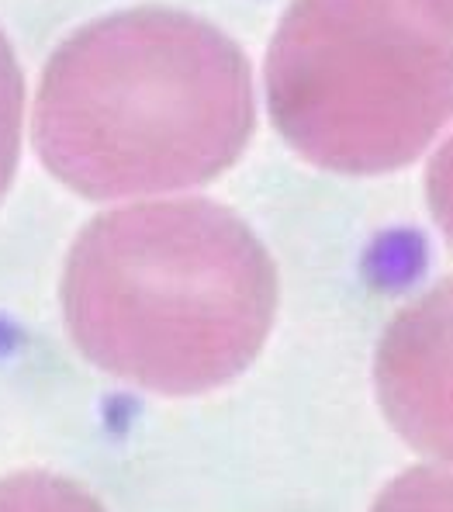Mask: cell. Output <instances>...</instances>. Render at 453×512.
<instances>
[{
    "label": "cell",
    "mask_w": 453,
    "mask_h": 512,
    "mask_svg": "<svg viewBox=\"0 0 453 512\" xmlns=\"http://www.w3.org/2000/svg\"><path fill=\"white\" fill-rule=\"evenodd\" d=\"M32 132L52 177L87 198L205 184L253 132L246 56L191 14H111L49 59Z\"/></svg>",
    "instance_id": "6da1fadb"
},
{
    "label": "cell",
    "mask_w": 453,
    "mask_h": 512,
    "mask_svg": "<svg viewBox=\"0 0 453 512\" xmlns=\"http://www.w3.org/2000/svg\"><path fill=\"white\" fill-rule=\"evenodd\" d=\"M277 274L239 215L211 201L118 208L87 225L63 312L90 364L160 395H198L253 364Z\"/></svg>",
    "instance_id": "7a4b0ae2"
},
{
    "label": "cell",
    "mask_w": 453,
    "mask_h": 512,
    "mask_svg": "<svg viewBox=\"0 0 453 512\" xmlns=\"http://www.w3.org/2000/svg\"><path fill=\"white\" fill-rule=\"evenodd\" d=\"M267 101L277 132L315 167L398 170L453 115V32L412 0H291Z\"/></svg>",
    "instance_id": "3957f363"
},
{
    "label": "cell",
    "mask_w": 453,
    "mask_h": 512,
    "mask_svg": "<svg viewBox=\"0 0 453 512\" xmlns=\"http://www.w3.org/2000/svg\"><path fill=\"white\" fill-rule=\"evenodd\" d=\"M374 378L398 436L453 464V277L398 312L377 346Z\"/></svg>",
    "instance_id": "277c9868"
},
{
    "label": "cell",
    "mask_w": 453,
    "mask_h": 512,
    "mask_svg": "<svg viewBox=\"0 0 453 512\" xmlns=\"http://www.w3.org/2000/svg\"><path fill=\"white\" fill-rule=\"evenodd\" d=\"M0 512H104L94 495L59 474L25 471L0 481Z\"/></svg>",
    "instance_id": "5b68a950"
},
{
    "label": "cell",
    "mask_w": 453,
    "mask_h": 512,
    "mask_svg": "<svg viewBox=\"0 0 453 512\" xmlns=\"http://www.w3.org/2000/svg\"><path fill=\"white\" fill-rule=\"evenodd\" d=\"M371 512H453V471L412 468L381 492Z\"/></svg>",
    "instance_id": "8992f818"
},
{
    "label": "cell",
    "mask_w": 453,
    "mask_h": 512,
    "mask_svg": "<svg viewBox=\"0 0 453 512\" xmlns=\"http://www.w3.org/2000/svg\"><path fill=\"white\" fill-rule=\"evenodd\" d=\"M21 73L14 63V52L0 35V198L11 187L14 167H18L21 149Z\"/></svg>",
    "instance_id": "52a82bcc"
},
{
    "label": "cell",
    "mask_w": 453,
    "mask_h": 512,
    "mask_svg": "<svg viewBox=\"0 0 453 512\" xmlns=\"http://www.w3.org/2000/svg\"><path fill=\"white\" fill-rule=\"evenodd\" d=\"M426 194H429V208H433L436 225H440L447 243L453 246V135L443 142L440 153L429 163Z\"/></svg>",
    "instance_id": "ba28073f"
},
{
    "label": "cell",
    "mask_w": 453,
    "mask_h": 512,
    "mask_svg": "<svg viewBox=\"0 0 453 512\" xmlns=\"http://www.w3.org/2000/svg\"><path fill=\"white\" fill-rule=\"evenodd\" d=\"M412 4L422 7L436 25H443L447 32H453V0H412Z\"/></svg>",
    "instance_id": "9c48e42d"
}]
</instances>
